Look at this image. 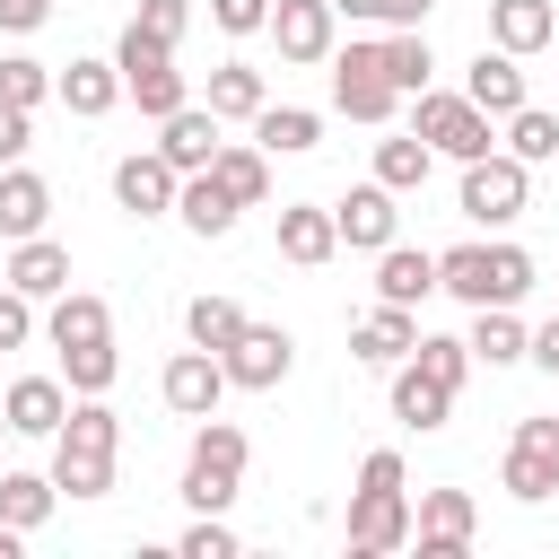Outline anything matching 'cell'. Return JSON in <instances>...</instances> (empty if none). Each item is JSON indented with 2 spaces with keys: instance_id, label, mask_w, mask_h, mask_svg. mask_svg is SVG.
<instances>
[{
  "instance_id": "6da1fadb",
  "label": "cell",
  "mask_w": 559,
  "mask_h": 559,
  "mask_svg": "<svg viewBox=\"0 0 559 559\" xmlns=\"http://www.w3.org/2000/svg\"><path fill=\"white\" fill-rule=\"evenodd\" d=\"M114 454H122V419L105 411V393H79L61 437H52V480L61 498H105L114 489Z\"/></svg>"
},
{
  "instance_id": "7a4b0ae2",
  "label": "cell",
  "mask_w": 559,
  "mask_h": 559,
  "mask_svg": "<svg viewBox=\"0 0 559 559\" xmlns=\"http://www.w3.org/2000/svg\"><path fill=\"white\" fill-rule=\"evenodd\" d=\"M384 550H411V489L393 445H376L349 489V559H384Z\"/></svg>"
},
{
  "instance_id": "3957f363",
  "label": "cell",
  "mask_w": 559,
  "mask_h": 559,
  "mask_svg": "<svg viewBox=\"0 0 559 559\" xmlns=\"http://www.w3.org/2000/svg\"><path fill=\"white\" fill-rule=\"evenodd\" d=\"M245 463H253L245 428L210 411V419L192 428V454H183V507H192V515H227L236 489H245Z\"/></svg>"
},
{
  "instance_id": "277c9868",
  "label": "cell",
  "mask_w": 559,
  "mask_h": 559,
  "mask_svg": "<svg viewBox=\"0 0 559 559\" xmlns=\"http://www.w3.org/2000/svg\"><path fill=\"white\" fill-rule=\"evenodd\" d=\"M437 288L463 306H515L533 288V253L524 245H445L437 253Z\"/></svg>"
},
{
  "instance_id": "5b68a950",
  "label": "cell",
  "mask_w": 559,
  "mask_h": 559,
  "mask_svg": "<svg viewBox=\"0 0 559 559\" xmlns=\"http://www.w3.org/2000/svg\"><path fill=\"white\" fill-rule=\"evenodd\" d=\"M114 61H122V96H131L148 122H166L175 105H192V96H183V70H175V44H157L148 26H122Z\"/></svg>"
},
{
  "instance_id": "8992f818",
  "label": "cell",
  "mask_w": 559,
  "mask_h": 559,
  "mask_svg": "<svg viewBox=\"0 0 559 559\" xmlns=\"http://www.w3.org/2000/svg\"><path fill=\"white\" fill-rule=\"evenodd\" d=\"M454 201H463V218H480V227H515L524 201H533V166H524L515 148H507V157L489 148V157L463 166V192H454Z\"/></svg>"
},
{
  "instance_id": "52a82bcc",
  "label": "cell",
  "mask_w": 559,
  "mask_h": 559,
  "mask_svg": "<svg viewBox=\"0 0 559 559\" xmlns=\"http://www.w3.org/2000/svg\"><path fill=\"white\" fill-rule=\"evenodd\" d=\"M411 131H419L437 157H454V166L489 157V114H480L472 96H437V87H419V96H411Z\"/></svg>"
},
{
  "instance_id": "ba28073f",
  "label": "cell",
  "mask_w": 559,
  "mask_h": 559,
  "mask_svg": "<svg viewBox=\"0 0 559 559\" xmlns=\"http://www.w3.org/2000/svg\"><path fill=\"white\" fill-rule=\"evenodd\" d=\"M498 480H507V498H524V507L559 498V419H515Z\"/></svg>"
},
{
  "instance_id": "9c48e42d",
  "label": "cell",
  "mask_w": 559,
  "mask_h": 559,
  "mask_svg": "<svg viewBox=\"0 0 559 559\" xmlns=\"http://www.w3.org/2000/svg\"><path fill=\"white\" fill-rule=\"evenodd\" d=\"M472 533H480L472 489H419V507H411V542H419V559H463Z\"/></svg>"
},
{
  "instance_id": "30bf717a",
  "label": "cell",
  "mask_w": 559,
  "mask_h": 559,
  "mask_svg": "<svg viewBox=\"0 0 559 559\" xmlns=\"http://www.w3.org/2000/svg\"><path fill=\"white\" fill-rule=\"evenodd\" d=\"M332 105L349 114V122H393V105H402V87L376 70V44H349L341 61H332Z\"/></svg>"
},
{
  "instance_id": "8fae6325",
  "label": "cell",
  "mask_w": 559,
  "mask_h": 559,
  "mask_svg": "<svg viewBox=\"0 0 559 559\" xmlns=\"http://www.w3.org/2000/svg\"><path fill=\"white\" fill-rule=\"evenodd\" d=\"M227 384H245V393H271V384H288V367H297V341L280 332V323H245L227 349Z\"/></svg>"
},
{
  "instance_id": "7c38bea8",
  "label": "cell",
  "mask_w": 559,
  "mask_h": 559,
  "mask_svg": "<svg viewBox=\"0 0 559 559\" xmlns=\"http://www.w3.org/2000/svg\"><path fill=\"white\" fill-rule=\"evenodd\" d=\"M157 393H166V411H175V419H210V411H218V393H227V358L192 341V349H175V358H166Z\"/></svg>"
},
{
  "instance_id": "4fadbf2b",
  "label": "cell",
  "mask_w": 559,
  "mask_h": 559,
  "mask_svg": "<svg viewBox=\"0 0 559 559\" xmlns=\"http://www.w3.org/2000/svg\"><path fill=\"white\" fill-rule=\"evenodd\" d=\"M332 26H341V9L332 0H271V44H280V61H332Z\"/></svg>"
},
{
  "instance_id": "5bb4252c",
  "label": "cell",
  "mask_w": 559,
  "mask_h": 559,
  "mask_svg": "<svg viewBox=\"0 0 559 559\" xmlns=\"http://www.w3.org/2000/svg\"><path fill=\"white\" fill-rule=\"evenodd\" d=\"M402 192L393 183H349L341 201H332V218H341V245H358V253H384L393 245V227H402V210H393Z\"/></svg>"
},
{
  "instance_id": "9a60e30c",
  "label": "cell",
  "mask_w": 559,
  "mask_h": 559,
  "mask_svg": "<svg viewBox=\"0 0 559 559\" xmlns=\"http://www.w3.org/2000/svg\"><path fill=\"white\" fill-rule=\"evenodd\" d=\"M218 148H227V140H218V114H210V105H175V114L157 122V157H166L175 175H201Z\"/></svg>"
},
{
  "instance_id": "2e32d148",
  "label": "cell",
  "mask_w": 559,
  "mask_h": 559,
  "mask_svg": "<svg viewBox=\"0 0 559 559\" xmlns=\"http://www.w3.org/2000/svg\"><path fill=\"white\" fill-rule=\"evenodd\" d=\"M175 192H183V175H175L157 148H131V157L114 166V201H122L131 218H157V210H175Z\"/></svg>"
},
{
  "instance_id": "e0dca14e",
  "label": "cell",
  "mask_w": 559,
  "mask_h": 559,
  "mask_svg": "<svg viewBox=\"0 0 559 559\" xmlns=\"http://www.w3.org/2000/svg\"><path fill=\"white\" fill-rule=\"evenodd\" d=\"M280 253H288L297 271H323V262L341 253V218H332L323 201H280Z\"/></svg>"
},
{
  "instance_id": "ac0fdd59",
  "label": "cell",
  "mask_w": 559,
  "mask_h": 559,
  "mask_svg": "<svg viewBox=\"0 0 559 559\" xmlns=\"http://www.w3.org/2000/svg\"><path fill=\"white\" fill-rule=\"evenodd\" d=\"M463 96H472L489 122H507V114L524 105V70H515V52H507V44H480V61L463 70Z\"/></svg>"
},
{
  "instance_id": "d6986e66",
  "label": "cell",
  "mask_w": 559,
  "mask_h": 559,
  "mask_svg": "<svg viewBox=\"0 0 559 559\" xmlns=\"http://www.w3.org/2000/svg\"><path fill=\"white\" fill-rule=\"evenodd\" d=\"M349 349H358L367 367H402V358L419 349V323H411V306H384V297H376V314H358V323H349Z\"/></svg>"
},
{
  "instance_id": "ffe728a7",
  "label": "cell",
  "mask_w": 559,
  "mask_h": 559,
  "mask_svg": "<svg viewBox=\"0 0 559 559\" xmlns=\"http://www.w3.org/2000/svg\"><path fill=\"white\" fill-rule=\"evenodd\" d=\"M44 341L52 349H87V341H114V306L87 297V288H61L52 314H44Z\"/></svg>"
},
{
  "instance_id": "44dd1931",
  "label": "cell",
  "mask_w": 559,
  "mask_h": 559,
  "mask_svg": "<svg viewBox=\"0 0 559 559\" xmlns=\"http://www.w3.org/2000/svg\"><path fill=\"white\" fill-rule=\"evenodd\" d=\"M0 411H9V428H17V437H61V419H70V393H61L52 376H17V384L0 393Z\"/></svg>"
},
{
  "instance_id": "7402d4cb",
  "label": "cell",
  "mask_w": 559,
  "mask_h": 559,
  "mask_svg": "<svg viewBox=\"0 0 559 559\" xmlns=\"http://www.w3.org/2000/svg\"><path fill=\"white\" fill-rule=\"evenodd\" d=\"M9 288H26L35 306L61 297V288H70V245H52V236H17V253H9Z\"/></svg>"
},
{
  "instance_id": "603a6c76",
  "label": "cell",
  "mask_w": 559,
  "mask_h": 559,
  "mask_svg": "<svg viewBox=\"0 0 559 559\" xmlns=\"http://www.w3.org/2000/svg\"><path fill=\"white\" fill-rule=\"evenodd\" d=\"M44 218H52V183L26 175V166H0V236L9 245L17 236H44Z\"/></svg>"
},
{
  "instance_id": "cb8c5ba5",
  "label": "cell",
  "mask_w": 559,
  "mask_h": 559,
  "mask_svg": "<svg viewBox=\"0 0 559 559\" xmlns=\"http://www.w3.org/2000/svg\"><path fill=\"white\" fill-rule=\"evenodd\" d=\"M52 96H61L79 122H96V114H114V105H122V61H70Z\"/></svg>"
},
{
  "instance_id": "d4e9b609",
  "label": "cell",
  "mask_w": 559,
  "mask_h": 559,
  "mask_svg": "<svg viewBox=\"0 0 559 559\" xmlns=\"http://www.w3.org/2000/svg\"><path fill=\"white\" fill-rule=\"evenodd\" d=\"M437 288V253H419V245H384L376 253V297L384 306H419Z\"/></svg>"
},
{
  "instance_id": "484cf974",
  "label": "cell",
  "mask_w": 559,
  "mask_h": 559,
  "mask_svg": "<svg viewBox=\"0 0 559 559\" xmlns=\"http://www.w3.org/2000/svg\"><path fill=\"white\" fill-rule=\"evenodd\" d=\"M445 411H454V393H445L419 358H402V367H393V419H402V428H445Z\"/></svg>"
},
{
  "instance_id": "4316f807",
  "label": "cell",
  "mask_w": 559,
  "mask_h": 559,
  "mask_svg": "<svg viewBox=\"0 0 559 559\" xmlns=\"http://www.w3.org/2000/svg\"><path fill=\"white\" fill-rule=\"evenodd\" d=\"M550 35H559L550 0H489V44H507L515 61H524V52H542Z\"/></svg>"
},
{
  "instance_id": "83f0119b",
  "label": "cell",
  "mask_w": 559,
  "mask_h": 559,
  "mask_svg": "<svg viewBox=\"0 0 559 559\" xmlns=\"http://www.w3.org/2000/svg\"><path fill=\"white\" fill-rule=\"evenodd\" d=\"M376 70H384L402 96H419V87L437 79V52H428V35H419V26H393V35L376 44Z\"/></svg>"
},
{
  "instance_id": "f1b7e54d",
  "label": "cell",
  "mask_w": 559,
  "mask_h": 559,
  "mask_svg": "<svg viewBox=\"0 0 559 559\" xmlns=\"http://www.w3.org/2000/svg\"><path fill=\"white\" fill-rule=\"evenodd\" d=\"M210 175L227 183V201H236V210H262V201H271V148H262V140H253V148H218V157H210Z\"/></svg>"
},
{
  "instance_id": "f546056e",
  "label": "cell",
  "mask_w": 559,
  "mask_h": 559,
  "mask_svg": "<svg viewBox=\"0 0 559 559\" xmlns=\"http://www.w3.org/2000/svg\"><path fill=\"white\" fill-rule=\"evenodd\" d=\"M175 218H183L192 236H227V227H236V201H227V183L201 166V175H183V192H175Z\"/></svg>"
},
{
  "instance_id": "4dcf8cb0",
  "label": "cell",
  "mask_w": 559,
  "mask_h": 559,
  "mask_svg": "<svg viewBox=\"0 0 559 559\" xmlns=\"http://www.w3.org/2000/svg\"><path fill=\"white\" fill-rule=\"evenodd\" d=\"M533 349V332L515 323V306H472V358L480 367H515Z\"/></svg>"
},
{
  "instance_id": "1f68e13d",
  "label": "cell",
  "mask_w": 559,
  "mask_h": 559,
  "mask_svg": "<svg viewBox=\"0 0 559 559\" xmlns=\"http://www.w3.org/2000/svg\"><path fill=\"white\" fill-rule=\"evenodd\" d=\"M428 166H437V148H428L419 131H384V140H376V183L419 192V183H428Z\"/></svg>"
},
{
  "instance_id": "d6a6232c",
  "label": "cell",
  "mask_w": 559,
  "mask_h": 559,
  "mask_svg": "<svg viewBox=\"0 0 559 559\" xmlns=\"http://www.w3.org/2000/svg\"><path fill=\"white\" fill-rule=\"evenodd\" d=\"M52 498H61V480H52V472H0V524L35 533V524L52 515Z\"/></svg>"
},
{
  "instance_id": "836d02e7",
  "label": "cell",
  "mask_w": 559,
  "mask_h": 559,
  "mask_svg": "<svg viewBox=\"0 0 559 559\" xmlns=\"http://www.w3.org/2000/svg\"><path fill=\"white\" fill-rule=\"evenodd\" d=\"M271 96H262V70H245V61H218L210 70V114L218 122H253Z\"/></svg>"
},
{
  "instance_id": "e575fe53",
  "label": "cell",
  "mask_w": 559,
  "mask_h": 559,
  "mask_svg": "<svg viewBox=\"0 0 559 559\" xmlns=\"http://www.w3.org/2000/svg\"><path fill=\"white\" fill-rule=\"evenodd\" d=\"M253 140H262L271 157H297V148L323 140V114H306V105H262V114H253Z\"/></svg>"
},
{
  "instance_id": "d590c367",
  "label": "cell",
  "mask_w": 559,
  "mask_h": 559,
  "mask_svg": "<svg viewBox=\"0 0 559 559\" xmlns=\"http://www.w3.org/2000/svg\"><path fill=\"white\" fill-rule=\"evenodd\" d=\"M507 148H515L524 166L559 157V114H542V105H515V114H507Z\"/></svg>"
},
{
  "instance_id": "8d00e7d4",
  "label": "cell",
  "mask_w": 559,
  "mask_h": 559,
  "mask_svg": "<svg viewBox=\"0 0 559 559\" xmlns=\"http://www.w3.org/2000/svg\"><path fill=\"white\" fill-rule=\"evenodd\" d=\"M183 332H192L201 349H227V341L245 332V306H236V297H192V306H183Z\"/></svg>"
},
{
  "instance_id": "74e56055",
  "label": "cell",
  "mask_w": 559,
  "mask_h": 559,
  "mask_svg": "<svg viewBox=\"0 0 559 559\" xmlns=\"http://www.w3.org/2000/svg\"><path fill=\"white\" fill-rule=\"evenodd\" d=\"M61 376H70V393H114L122 358H114V341H87V349H61Z\"/></svg>"
},
{
  "instance_id": "f35d334b",
  "label": "cell",
  "mask_w": 559,
  "mask_h": 559,
  "mask_svg": "<svg viewBox=\"0 0 559 559\" xmlns=\"http://www.w3.org/2000/svg\"><path fill=\"white\" fill-rule=\"evenodd\" d=\"M445 393H463V376H472V341H445V332H419V349H411Z\"/></svg>"
},
{
  "instance_id": "ab89813d",
  "label": "cell",
  "mask_w": 559,
  "mask_h": 559,
  "mask_svg": "<svg viewBox=\"0 0 559 559\" xmlns=\"http://www.w3.org/2000/svg\"><path fill=\"white\" fill-rule=\"evenodd\" d=\"M52 87H61V79H52L44 61H26V52H9V61H0V105H26V114H35Z\"/></svg>"
},
{
  "instance_id": "60d3db41",
  "label": "cell",
  "mask_w": 559,
  "mask_h": 559,
  "mask_svg": "<svg viewBox=\"0 0 559 559\" xmlns=\"http://www.w3.org/2000/svg\"><path fill=\"white\" fill-rule=\"evenodd\" d=\"M341 17H376V26H419L437 0H332Z\"/></svg>"
},
{
  "instance_id": "b9f144b4",
  "label": "cell",
  "mask_w": 559,
  "mask_h": 559,
  "mask_svg": "<svg viewBox=\"0 0 559 559\" xmlns=\"http://www.w3.org/2000/svg\"><path fill=\"white\" fill-rule=\"evenodd\" d=\"M131 26H148L157 44H183V26H192V0H140V17Z\"/></svg>"
},
{
  "instance_id": "7bdbcfd3",
  "label": "cell",
  "mask_w": 559,
  "mask_h": 559,
  "mask_svg": "<svg viewBox=\"0 0 559 559\" xmlns=\"http://www.w3.org/2000/svg\"><path fill=\"white\" fill-rule=\"evenodd\" d=\"M26 341H35V297L0 288V349H26Z\"/></svg>"
},
{
  "instance_id": "ee69618b",
  "label": "cell",
  "mask_w": 559,
  "mask_h": 559,
  "mask_svg": "<svg viewBox=\"0 0 559 559\" xmlns=\"http://www.w3.org/2000/svg\"><path fill=\"white\" fill-rule=\"evenodd\" d=\"M183 559H236V533H227L218 515H201V524L183 533Z\"/></svg>"
},
{
  "instance_id": "f6af8a7d",
  "label": "cell",
  "mask_w": 559,
  "mask_h": 559,
  "mask_svg": "<svg viewBox=\"0 0 559 559\" xmlns=\"http://www.w3.org/2000/svg\"><path fill=\"white\" fill-rule=\"evenodd\" d=\"M210 17H218L227 35H262V26H271V0H210Z\"/></svg>"
},
{
  "instance_id": "bcb514c9",
  "label": "cell",
  "mask_w": 559,
  "mask_h": 559,
  "mask_svg": "<svg viewBox=\"0 0 559 559\" xmlns=\"http://www.w3.org/2000/svg\"><path fill=\"white\" fill-rule=\"evenodd\" d=\"M26 140H35V114H26V105H0V166H17Z\"/></svg>"
},
{
  "instance_id": "7dc6e473",
  "label": "cell",
  "mask_w": 559,
  "mask_h": 559,
  "mask_svg": "<svg viewBox=\"0 0 559 559\" xmlns=\"http://www.w3.org/2000/svg\"><path fill=\"white\" fill-rule=\"evenodd\" d=\"M52 17V0H0V35H35Z\"/></svg>"
},
{
  "instance_id": "c3c4849f",
  "label": "cell",
  "mask_w": 559,
  "mask_h": 559,
  "mask_svg": "<svg viewBox=\"0 0 559 559\" xmlns=\"http://www.w3.org/2000/svg\"><path fill=\"white\" fill-rule=\"evenodd\" d=\"M524 358H533V367H542V376H559V314H550V323H542V332H533V349H524Z\"/></svg>"
},
{
  "instance_id": "681fc988",
  "label": "cell",
  "mask_w": 559,
  "mask_h": 559,
  "mask_svg": "<svg viewBox=\"0 0 559 559\" xmlns=\"http://www.w3.org/2000/svg\"><path fill=\"white\" fill-rule=\"evenodd\" d=\"M17 542H26V533H17V524H0V559H17Z\"/></svg>"
},
{
  "instance_id": "f907efd6",
  "label": "cell",
  "mask_w": 559,
  "mask_h": 559,
  "mask_svg": "<svg viewBox=\"0 0 559 559\" xmlns=\"http://www.w3.org/2000/svg\"><path fill=\"white\" fill-rule=\"evenodd\" d=\"M0 437H17V428H9V411H0Z\"/></svg>"
}]
</instances>
